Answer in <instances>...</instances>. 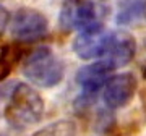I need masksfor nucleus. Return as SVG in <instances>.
<instances>
[{
	"label": "nucleus",
	"instance_id": "13",
	"mask_svg": "<svg viewBox=\"0 0 146 136\" xmlns=\"http://www.w3.org/2000/svg\"><path fill=\"white\" fill-rule=\"evenodd\" d=\"M0 136H3V135H0Z\"/></svg>",
	"mask_w": 146,
	"mask_h": 136
},
{
	"label": "nucleus",
	"instance_id": "8",
	"mask_svg": "<svg viewBox=\"0 0 146 136\" xmlns=\"http://www.w3.org/2000/svg\"><path fill=\"white\" fill-rule=\"evenodd\" d=\"M112 71H114V68L109 63L104 62V60H99V62L89 63L86 67L80 68L78 73H76V81L81 86L83 92L94 94L101 88H104L106 81L109 79Z\"/></svg>",
	"mask_w": 146,
	"mask_h": 136
},
{
	"label": "nucleus",
	"instance_id": "1",
	"mask_svg": "<svg viewBox=\"0 0 146 136\" xmlns=\"http://www.w3.org/2000/svg\"><path fill=\"white\" fill-rule=\"evenodd\" d=\"M5 120L11 130L26 131L39 123L44 115V100L36 89L26 83H18L10 92L5 107Z\"/></svg>",
	"mask_w": 146,
	"mask_h": 136
},
{
	"label": "nucleus",
	"instance_id": "11",
	"mask_svg": "<svg viewBox=\"0 0 146 136\" xmlns=\"http://www.w3.org/2000/svg\"><path fill=\"white\" fill-rule=\"evenodd\" d=\"M8 71H10V67H8V63L3 62V60H0V79L5 78L7 75H8Z\"/></svg>",
	"mask_w": 146,
	"mask_h": 136
},
{
	"label": "nucleus",
	"instance_id": "4",
	"mask_svg": "<svg viewBox=\"0 0 146 136\" xmlns=\"http://www.w3.org/2000/svg\"><path fill=\"white\" fill-rule=\"evenodd\" d=\"M62 24L65 28H78L80 31L101 28V10L91 2L67 0L62 8Z\"/></svg>",
	"mask_w": 146,
	"mask_h": 136
},
{
	"label": "nucleus",
	"instance_id": "3",
	"mask_svg": "<svg viewBox=\"0 0 146 136\" xmlns=\"http://www.w3.org/2000/svg\"><path fill=\"white\" fill-rule=\"evenodd\" d=\"M49 31V21L46 15L34 8H20L11 20L10 32L16 41L34 42L39 41Z\"/></svg>",
	"mask_w": 146,
	"mask_h": 136
},
{
	"label": "nucleus",
	"instance_id": "9",
	"mask_svg": "<svg viewBox=\"0 0 146 136\" xmlns=\"http://www.w3.org/2000/svg\"><path fill=\"white\" fill-rule=\"evenodd\" d=\"M33 136H76V125L72 120H57L42 126Z\"/></svg>",
	"mask_w": 146,
	"mask_h": 136
},
{
	"label": "nucleus",
	"instance_id": "2",
	"mask_svg": "<svg viewBox=\"0 0 146 136\" xmlns=\"http://www.w3.org/2000/svg\"><path fill=\"white\" fill-rule=\"evenodd\" d=\"M21 71L33 84L49 89L62 83L65 65L50 47H37L23 62Z\"/></svg>",
	"mask_w": 146,
	"mask_h": 136
},
{
	"label": "nucleus",
	"instance_id": "5",
	"mask_svg": "<svg viewBox=\"0 0 146 136\" xmlns=\"http://www.w3.org/2000/svg\"><path fill=\"white\" fill-rule=\"evenodd\" d=\"M136 89H138L136 76L130 71L109 76V79L104 84V94H102L104 104L109 109L127 107L135 97Z\"/></svg>",
	"mask_w": 146,
	"mask_h": 136
},
{
	"label": "nucleus",
	"instance_id": "7",
	"mask_svg": "<svg viewBox=\"0 0 146 136\" xmlns=\"http://www.w3.org/2000/svg\"><path fill=\"white\" fill-rule=\"evenodd\" d=\"M107 39H109V32H106L102 26L81 31L73 41V52L83 60L102 58Z\"/></svg>",
	"mask_w": 146,
	"mask_h": 136
},
{
	"label": "nucleus",
	"instance_id": "10",
	"mask_svg": "<svg viewBox=\"0 0 146 136\" xmlns=\"http://www.w3.org/2000/svg\"><path fill=\"white\" fill-rule=\"evenodd\" d=\"M7 23H8V13H7V10L3 7H0V37H2L3 31H5Z\"/></svg>",
	"mask_w": 146,
	"mask_h": 136
},
{
	"label": "nucleus",
	"instance_id": "12",
	"mask_svg": "<svg viewBox=\"0 0 146 136\" xmlns=\"http://www.w3.org/2000/svg\"><path fill=\"white\" fill-rule=\"evenodd\" d=\"M145 76H146V70H145Z\"/></svg>",
	"mask_w": 146,
	"mask_h": 136
},
{
	"label": "nucleus",
	"instance_id": "6",
	"mask_svg": "<svg viewBox=\"0 0 146 136\" xmlns=\"http://www.w3.org/2000/svg\"><path fill=\"white\" fill-rule=\"evenodd\" d=\"M136 53V42L135 39L123 31H114L109 32L107 46H106L104 55L101 60H104L114 68L125 67L133 60Z\"/></svg>",
	"mask_w": 146,
	"mask_h": 136
}]
</instances>
